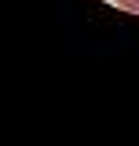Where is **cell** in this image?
<instances>
[{
  "instance_id": "cell-1",
  "label": "cell",
  "mask_w": 139,
  "mask_h": 146,
  "mask_svg": "<svg viewBox=\"0 0 139 146\" xmlns=\"http://www.w3.org/2000/svg\"><path fill=\"white\" fill-rule=\"evenodd\" d=\"M117 7H124V11H136V15H139V0H117Z\"/></svg>"
}]
</instances>
